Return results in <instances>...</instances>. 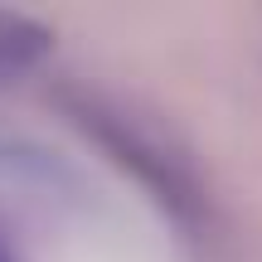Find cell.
I'll return each instance as SVG.
<instances>
[{
    "label": "cell",
    "mask_w": 262,
    "mask_h": 262,
    "mask_svg": "<svg viewBox=\"0 0 262 262\" xmlns=\"http://www.w3.org/2000/svg\"><path fill=\"white\" fill-rule=\"evenodd\" d=\"M0 262H19L15 253H10V243H5V238H0Z\"/></svg>",
    "instance_id": "1"
}]
</instances>
